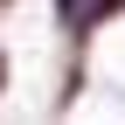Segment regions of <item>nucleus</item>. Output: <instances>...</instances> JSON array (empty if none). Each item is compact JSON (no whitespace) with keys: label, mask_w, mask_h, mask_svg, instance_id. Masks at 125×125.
<instances>
[{"label":"nucleus","mask_w":125,"mask_h":125,"mask_svg":"<svg viewBox=\"0 0 125 125\" xmlns=\"http://www.w3.org/2000/svg\"><path fill=\"white\" fill-rule=\"evenodd\" d=\"M0 76H7V70H0Z\"/></svg>","instance_id":"7ed1b4c3"},{"label":"nucleus","mask_w":125,"mask_h":125,"mask_svg":"<svg viewBox=\"0 0 125 125\" xmlns=\"http://www.w3.org/2000/svg\"><path fill=\"white\" fill-rule=\"evenodd\" d=\"M56 7H62V14H70V21H76V14H83V0H56Z\"/></svg>","instance_id":"f03ea898"},{"label":"nucleus","mask_w":125,"mask_h":125,"mask_svg":"<svg viewBox=\"0 0 125 125\" xmlns=\"http://www.w3.org/2000/svg\"><path fill=\"white\" fill-rule=\"evenodd\" d=\"M118 7H125V0H97V7H83V14H76V21H83V28H97V21H111Z\"/></svg>","instance_id":"f257e3e1"}]
</instances>
